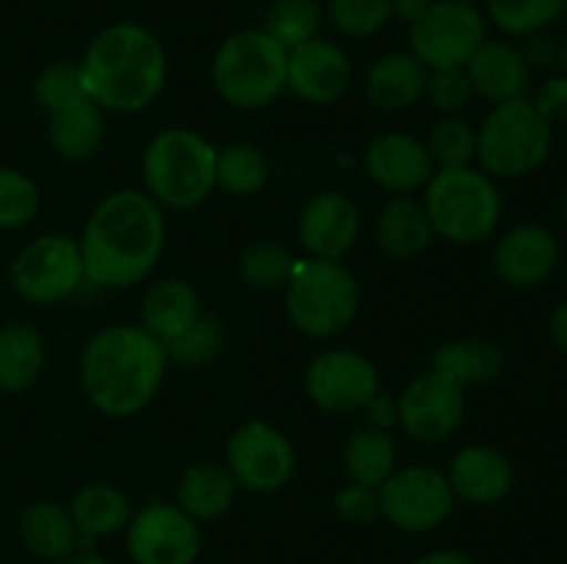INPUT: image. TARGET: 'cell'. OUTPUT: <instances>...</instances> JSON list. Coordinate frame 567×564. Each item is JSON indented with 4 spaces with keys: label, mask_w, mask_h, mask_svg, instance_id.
I'll list each match as a JSON object with an SVG mask.
<instances>
[{
    "label": "cell",
    "mask_w": 567,
    "mask_h": 564,
    "mask_svg": "<svg viewBox=\"0 0 567 564\" xmlns=\"http://www.w3.org/2000/svg\"><path fill=\"white\" fill-rule=\"evenodd\" d=\"M166 241L161 205L138 188L111 191L94 205L81 236L86 282L131 288L147 280Z\"/></svg>",
    "instance_id": "cell-1"
},
{
    "label": "cell",
    "mask_w": 567,
    "mask_h": 564,
    "mask_svg": "<svg viewBox=\"0 0 567 564\" xmlns=\"http://www.w3.org/2000/svg\"><path fill=\"white\" fill-rule=\"evenodd\" d=\"M166 365V346L142 324H111L83 346L81 387L105 418H131L161 390Z\"/></svg>",
    "instance_id": "cell-2"
},
{
    "label": "cell",
    "mask_w": 567,
    "mask_h": 564,
    "mask_svg": "<svg viewBox=\"0 0 567 564\" xmlns=\"http://www.w3.org/2000/svg\"><path fill=\"white\" fill-rule=\"evenodd\" d=\"M78 66L89 97L114 114H138L153 105L169 75L164 42L138 22L103 28Z\"/></svg>",
    "instance_id": "cell-3"
},
{
    "label": "cell",
    "mask_w": 567,
    "mask_h": 564,
    "mask_svg": "<svg viewBox=\"0 0 567 564\" xmlns=\"http://www.w3.org/2000/svg\"><path fill=\"white\" fill-rule=\"evenodd\" d=\"M219 149L192 127H166L155 133L142 155L144 191L169 210H192L216 188Z\"/></svg>",
    "instance_id": "cell-4"
},
{
    "label": "cell",
    "mask_w": 567,
    "mask_h": 564,
    "mask_svg": "<svg viewBox=\"0 0 567 564\" xmlns=\"http://www.w3.org/2000/svg\"><path fill=\"white\" fill-rule=\"evenodd\" d=\"M421 202L435 236L457 247L487 241L502 221V194L493 177L476 166L437 169Z\"/></svg>",
    "instance_id": "cell-5"
},
{
    "label": "cell",
    "mask_w": 567,
    "mask_h": 564,
    "mask_svg": "<svg viewBox=\"0 0 567 564\" xmlns=\"http://www.w3.org/2000/svg\"><path fill=\"white\" fill-rule=\"evenodd\" d=\"M288 50L264 28L236 31L219 44L210 77L225 103L238 111H258L286 88Z\"/></svg>",
    "instance_id": "cell-6"
},
{
    "label": "cell",
    "mask_w": 567,
    "mask_h": 564,
    "mask_svg": "<svg viewBox=\"0 0 567 564\" xmlns=\"http://www.w3.org/2000/svg\"><path fill=\"white\" fill-rule=\"evenodd\" d=\"M360 307V288L341 260H293L286 282V313L302 335L332 337L347 330Z\"/></svg>",
    "instance_id": "cell-7"
},
{
    "label": "cell",
    "mask_w": 567,
    "mask_h": 564,
    "mask_svg": "<svg viewBox=\"0 0 567 564\" xmlns=\"http://www.w3.org/2000/svg\"><path fill=\"white\" fill-rule=\"evenodd\" d=\"M554 144V127L548 125L526 97L493 105L491 114L476 127V160L491 177H526L540 169Z\"/></svg>",
    "instance_id": "cell-8"
},
{
    "label": "cell",
    "mask_w": 567,
    "mask_h": 564,
    "mask_svg": "<svg viewBox=\"0 0 567 564\" xmlns=\"http://www.w3.org/2000/svg\"><path fill=\"white\" fill-rule=\"evenodd\" d=\"M11 288L28 304L50 307L78 293L86 282L81 243L61 232L33 238L11 263Z\"/></svg>",
    "instance_id": "cell-9"
},
{
    "label": "cell",
    "mask_w": 567,
    "mask_h": 564,
    "mask_svg": "<svg viewBox=\"0 0 567 564\" xmlns=\"http://www.w3.org/2000/svg\"><path fill=\"white\" fill-rule=\"evenodd\" d=\"M487 39L480 6L463 0H435L419 22L410 25V53L426 70L465 66Z\"/></svg>",
    "instance_id": "cell-10"
},
{
    "label": "cell",
    "mask_w": 567,
    "mask_h": 564,
    "mask_svg": "<svg viewBox=\"0 0 567 564\" xmlns=\"http://www.w3.org/2000/svg\"><path fill=\"white\" fill-rule=\"evenodd\" d=\"M380 506L382 518L402 531H432L454 509V492L449 484L446 473L430 464H410V468H396L380 487Z\"/></svg>",
    "instance_id": "cell-11"
},
{
    "label": "cell",
    "mask_w": 567,
    "mask_h": 564,
    "mask_svg": "<svg viewBox=\"0 0 567 564\" xmlns=\"http://www.w3.org/2000/svg\"><path fill=\"white\" fill-rule=\"evenodd\" d=\"M225 464L244 490L277 492L291 481L297 457L291 440L277 426L249 420L227 440Z\"/></svg>",
    "instance_id": "cell-12"
},
{
    "label": "cell",
    "mask_w": 567,
    "mask_h": 564,
    "mask_svg": "<svg viewBox=\"0 0 567 564\" xmlns=\"http://www.w3.org/2000/svg\"><path fill=\"white\" fill-rule=\"evenodd\" d=\"M305 393L324 412H363L365 404L380 393V374L377 365L354 348H327L310 359Z\"/></svg>",
    "instance_id": "cell-13"
},
{
    "label": "cell",
    "mask_w": 567,
    "mask_h": 564,
    "mask_svg": "<svg viewBox=\"0 0 567 564\" xmlns=\"http://www.w3.org/2000/svg\"><path fill=\"white\" fill-rule=\"evenodd\" d=\"M125 529L127 553L136 564H194L203 545L197 520L177 503H147Z\"/></svg>",
    "instance_id": "cell-14"
},
{
    "label": "cell",
    "mask_w": 567,
    "mask_h": 564,
    "mask_svg": "<svg viewBox=\"0 0 567 564\" xmlns=\"http://www.w3.org/2000/svg\"><path fill=\"white\" fill-rule=\"evenodd\" d=\"M396 404L404 435L415 442H443L463 424L465 387L430 368L404 387Z\"/></svg>",
    "instance_id": "cell-15"
},
{
    "label": "cell",
    "mask_w": 567,
    "mask_h": 564,
    "mask_svg": "<svg viewBox=\"0 0 567 564\" xmlns=\"http://www.w3.org/2000/svg\"><path fill=\"white\" fill-rule=\"evenodd\" d=\"M352 86V61L341 44L310 39L288 50L286 88L310 105H332Z\"/></svg>",
    "instance_id": "cell-16"
},
{
    "label": "cell",
    "mask_w": 567,
    "mask_h": 564,
    "mask_svg": "<svg viewBox=\"0 0 567 564\" xmlns=\"http://www.w3.org/2000/svg\"><path fill=\"white\" fill-rule=\"evenodd\" d=\"M363 166L371 182L393 197H410L415 191H424L426 182L437 171L426 142L399 130L377 136L365 147Z\"/></svg>",
    "instance_id": "cell-17"
},
{
    "label": "cell",
    "mask_w": 567,
    "mask_h": 564,
    "mask_svg": "<svg viewBox=\"0 0 567 564\" xmlns=\"http://www.w3.org/2000/svg\"><path fill=\"white\" fill-rule=\"evenodd\" d=\"M363 219L360 210L347 194L321 191L299 213L297 236L299 243L310 258L319 260H341L358 243Z\"/></svg>",
    "instance_id": "cell-18"
},
{
    "label": "cell",
    "mask_w": 567,
    "mask_h": 564,
    "mask_svg": "<svg viewBox=\"0 0 567 564\" xmlns=\"http://www.w3.org/2000/svg\"><path fill=\"white\" fill-rule=\"evenodd\" d=\"M559 243L543 224H518L493 247V271L509 288H535L554 274Z\"/></svg>",
    "instance_id": "cell-19"
},
{
    "label": "cell",
    "mask_w": 567,
    "mask_h": 564,
    "mask_svg": "<svg viewBox=\"0 0 567 564\" xmlns=\"http://www.w3.org/2000/svg\"><path fill=\"white\" fill-rule=\"evenodd\" d=\"M454 498L491 506L509 495L515 481L513 462L493 446H465L452 457L446 470Z\"/></svg>",
    "instance_id": "cell-20"
},
{
    "label": "cell",
    "mask_w": 567,
    "mask_h": 564,
    "mask_svg": "<svg viewBox=\"0 0 567 564\" xmlns=\"http://www.w3.org/2000/svg\"><path fill=\"white\" fill-rule=\"evenodd\" d=\"M471 92L498 105L524 97L529 86V66L520 59V50L507 39H485L465 64Z\"/></svg>",
    "instance_id": "cell-21"
},
{
    "label": "cell",
    "mask_w": 567,
    "mask_h": 564,
    "mask_svg": "<svg viewBox=\"0 0 567 564\" xmlns=\"http://www.w3.org/2000/svg\"><path fill=\"white\" fill-rule=\"evenodd\" d=\"M426 77L430 70L410 50H393L365 70L363 88L371 105L385 114H402L424 97Z\"/></svg>",
    "instance_id": "cell-22"
},
{
    "label": "cell",
    "mask_w": 567,
    "mask_h": 564,
    "mask_svg": "<svg viewBox=\"0 0 567 564\" xmlns=\"http://www.w3.org/2000/svg\"><path fill=\"white\" fill-rule=\"evenodd\" d=\"M199 296L192 282L166 276L150 285L142 299V326L161 343H172L186 335L199 318Z\"/></svg>",
    "instance_id": "cell-23"
},
{
    "label": "cell",
    "mask_w": 567,
    "mask_h": 564,
    "mask_svg": "<svg viewBox=\"0 0 567 564\" xmlns=\"http://www.w3.org/2000/svg\"><path fill=\"white\" fill-rule=\"evenodd\" d=\"M377 243L391 260H415L435 238L424 202L413 197H393L380 210L374 224Z\"/></svg>",
    "instance_id": "cell-24"
},
{
    "label": "cell",
    "mask_w": 567,
    "mask_h": 564,
    "mask_svg": "<svg viewBox=\"0 0 567 564\" xmlns=\"http://www.w3.org/2000/svg\"><path fill=\"white\" fill-rule=\"evenodd\" d=\"M50 147L64 160H86L103 147L105 119L103 108L92 97H81L75 103L50 114L48 125Z\"/></svg>",
    "instance_id": "cell-25"
},
{
    "label": "cell",
    "mask_w": 567,
    "mask_h": 564,
    "mask_svg": "<svg viewBox=\"0 0 567 564\" xmlns=\"http://www.w3.org/2000/svg\"><path fill=\"white\" fill-rule=\"evenodd\" d=\"M238 481L227 464L199 462L183 470L177 481V506L194 520H216L233 506Z\"/></svg>",
    "instance_id": "cell-26"
},
{
    "label": "cell",
    "mask_w": 567,
    "mask_h": 564,
    "mask_svg": "<svg viewBox=\"0 0 567 564\" xmlns=\"http://www.w3.org/2000/svg\"><path fill=\"white\" fill-rule=\"evenodd\" d=\"M44 370V341L25 321L0 326V390L17 396L31 390Z\"/></svg>",
    "instance_id": "cell-27"
},
{
    "label": "cell",
    "mask_w": 567,
    "mask_h": 564,
    "mask_svg": "<svg viewBox=\"0 0 567 564\" xmlns=\"http://www.w3.org/2000/svg\"><path fill=\"white\" fill-rule=\"evenodd\" d=\"M432 370L449 376L460 387L491 385L504 370V352L485 337H460L435 348Z\"/></svg>",
    "instance_id": "cell-28"
},
{
    "label": "cell",
    "mask_w": 567,
    "mask_h": 564,
    "mask_svg": "<svg viewBox=\"0 0 567 564\" xmlns=\"http://www.w3.org/2000/svg\"><path fill=\"white\" fill-rule=\"evenodd\" d=\"M20 540L33 556L59 562L66 558L78 545V529L72 523L70 509L59 506L53 501H37L22 512L20 518Z\"/></svg>",
    "instance_id": "cell-29"
},
{
    "label": "cell",
    "mask_w": 567,
    "mask_h": 564,
    "mask_svg": "<svg viewBox=\"0 0 567 564\" xmlns=\"http://www.w3.org/2000/svg\"><path fill=\"white\" fill-rule=\"evenodd\" d=\"M70 514L78 534L111 536L131 523L133 509H131V501H127V495L120 490V487L89 484L72 498Z\"/></svg>",
    "instance_id": "cell-30"
},
{
    "label": "cell",
    "mask_w": 567,
    "mask_h": 564,
    "mask_svg": "<svg viewBox=\"0 0 567 564\" xmlns=\"http://www.w3.org/2000/svg\"><path fill=\"white\" fill-rule=\"evenodd\" d=\"M343 468L349 479L365 487H380L396 470V446L388 431L363 426L343 448Z\"/></svg>",
    "instance_id": "cell-31"
},
{
    "label": "cell",
    "mask_w": 567,
    "mask_h": 564,
    "mask_svg": "<svg viewBox=\"0 0 567 564\" xmlns=\"http://www.w3.org/2000/svg\"><path fill=\"white\" fill-rule=\"evenodd\" d=\"M269 180V160L255 144L233 142L216 153V186L233 197H252Z\"/></svg>",
    "instance_id": "cell-32"
},
{
    "label": "cell",
    "mask_w": 567,
    "mask_h": 564,
    "mask_svg": "<svg viewBox=\"0 0 567 564\" xmlns=\"http://www.w3.org/2000/svg\"><path fill=\"white\" fill-rule=\"evenodd\" d=\"M324 20V6L319 0H275L266 11L264 31L286 50H293L319 36Z\"/></svg>",
    "instance_id": "cell-33"
},
{
    "label": "cell",
    "mask_w": 567,
    "mask_h": 564,
    "mask_svg": "<svg viewBox=\"0 0 567 564\" xmlns=\"http://www.w3.org/2000/svg\"><path fill=\"white\" fill-rule=\"evenodd\" d=\"M487 17L507 36H529L559 22L567 0H485Z\"/></svg>",
    "instance_id": "cell-34"
},
{
    "label": "cell",
    "mask_w": 567,
    "mask_h": 564,
    "mask_svg": "<svg viewBox=\"0 0 567 564\" xmlns=\"http://www.w3.org/2000/svg\"><path fill=\"white\" fill-rule=\"evenodd\" d=\"M293 258L288 247L271 238H260L252 241L241 254H238V274L255 291H277L286 288L288 276H291Z\"/></svg>",
    "instance_id": "cell-35"
},
{
    "label": "cell",
    "mask_w": 567,
    "mask_h": 564,
    "mask_svg": "<svg viewBox=\"0 0 567 564\" xmlns=\"http://www.w3.org/2000/svg\"><path fill=\"white\" fill-rule=\"evenodd\" d=\"M430 147L435 169H465L476 160V127L463 116L449 114L430 133Z\"/></svg>",
    "instance_id": "cell-36"
},
{
    "label": "cell",
    "mask_w": 567,
    "mask_h": 564,
    "mask_svg": "<svg viewBox=\"0 0 567 564\" xmlns=\"http://www.w3.org/2000/svg\"><path fill=\"white\" fill-rule=\"evenodd\" d=\"M324 17L347 39L374 36L393 20L391 0H330Z\"/></svg>",
    "instance_id": "cell-37"
},
{
    "label": "cell",
    "mask_w": 567,
    "mask_h": 564,
    "mask_svg": "<svg viewBox=\"0 0 567 564\" xmlns=\"http://www.w3.org/2000/svg\"><path fill=\"white\" fill-rule=\"evenodd\" d=\"M39 188L25 171L0 166V230H20L39 213Z\"/></svg>",
    "instance_id": "cell-38"
},
{
    "label": "cell",
    "mask_w": 567,
    "mask_h": 564,
    "mask_svg": "<svg viewBox=\"0 0 567 564\" xmlns=\"http://www.w3.org/2000/svg\"><path fill=\"white\" fill-rule=\"evenodd\" d=\"M89 97L81 81V66L75 61H55L48 64L33 81V100L42 105L48 114L75 103V100Z\"/></svg>",
    "instance_id": "cell-39"
},
{
    "label": "cell",
    "mask_w": 567,
    "mask_h": 564,
    "mask_svg": "<svg viewBox=\"0 0 567 564\" xmlns=\"http://www.w3.org/2000/svg\"><path fill=\"white\" fill-rule=\"evenodd\" d=\"M221 348V330L214 318H205L199 315L197 324L181 335L177 341L166 343V354L169 359L183 365H208L210 359H216Z\"/></svg>",
    "instance_id": "cell-40"
},
{
    "label": "cell",
    "mask_w": 567,
    "mask_h": 564,
    "mask_svg": "<svg viewBox=\"0 0 567 564\" xmlns=\"http://www.w3.org/2000/svg\"><path fill=\"white\" fill-rule=\"evenodd\" d=\"M426 97L432 100L437 111L454 114L471 100V83L465 75V66H449V70H430L426 77Z\"/></svg>",
    "instance_id": "cell-41"
},
{
    "label": "cell",
    "mask_w": 567,
    "mask_h": 564,
    "mask_svg": "<svg viewBox=\"0 0 567 564\" xmlns=\"http://www.w3.org/2000/svg\"><path fill=\"white\" fill-rule=\"evenodd\" d=\"M332 503H336L338 518H343L347 523L369 525L382 518L380 492H377V487L358 484V481H349L347 487H341Z\"/></svg>",
    "instance_id": "cell-42"
},
{
    "label": "cell",
    "mask_w": 567,
    "mask_h": 564,
    "mask_svg": "<svg viewBox=\"0 0 567 564\" xmlns=\"http://www.w3.org/2000/svg\"><path fill=\"white\" fill-rule=\"evenodd\" d=\"M559 39L548 31H537L520 42V59L529 70H551L559 64Z\"/></svg>",
    "instance_id": "cell-43"
},
{
    "label": "cell",
    "mask_w": 567,
    "mask_h": 564,
    "mask_svg": "<svg viewBox=\"0 0 567 564\" xmlns=\"http://www.w3.org/2000/svg\"><path fill=\"white\" fill-rule=\"evenodd\" d=\"M535 108L540 111L548 125H565L567 122V75H554L543 83L537 92Z\"/></svg>",
    "instance_id": "cell-44"
},
{
    "label": "cell",
    "mask_w": 567,
    "mask_h": 564,
    "mask_svg": "<svg viewBox=\"0 0 567 564\" xmlns=\"http://www.w3.org/2000/svg\"><path fill=\"white\" fill-rule=\"evenodd\" d=\"M365 426H374V429L388 431L391 426H399V404L396 398L385 396V393H377L369 404L363 407Z\"/></svg>",
    "instance_id": "cell-45"
},
{
    "label": "cell",
    "mask_w": 567,
    "mask_h": 564,
    "mask_svg": "<svg viewBox=\"0 0 567 564\" xmlns=\"http://www.w3.org/2000/svg\"><path fill=\"white\" fill-rule=\"evenodd\" d=\"M432 3H435V0H391V14L396 17V20L413 25V22H419L421 17L430 11Z\"/></svg>",
    "instance_id": "cell-46"
},
{
    "label": "cell",
    "mask_w": 567,
    "mask_h": 564,
    "mask_svg": "<svg viewBox=\"0 0 567 564\" xmlns=\"http://www.w3.org/2000/svg\"><path fill=\"white\" fill-rule=\"evenodd\" d=\"M548 337L557 348L567 352V299L554 307L551 318H548Z\"/></svg>",
    "instance_id": "cell-47"
},
{
    "label": "cell",
    "mask_w": 567,
    "mask_h": 564,
    "mask_svg": "<svg viewBox=\"0 0 567 564\" xmlns=\"http://www.w3.org/2000/svg\"><path fill=\"white\" fill-rule=\"evenodd\" d=\"M413 564H476V562L460 551H435V553H426V556L415 558Z\"/></svg>",
    "instance_id": "cell-48"
},
{
    "label": "cell",
    "mask_w": 567,
    "mask_h": 564,
    "mask_svg": "<svg viewBox=\"0 0 567 564\" xmlns=\"http://www.w3.org/2000/svg\"><path fill=\"white\" fill-rule=\"evenodd\" d=\"M66 564H111V562H105V558L94 556V553H83V556L70 558V562H66Z\"/></svg>",
    "instance_id": "cell-49"
},
{
    "label": "cell",
    "mask_w": 567,
    "mask_h": 564,
    "mask_svg": "<svg viewBox=\"0 0 567 564\" xmlns=\"http://www.w3.org/2000/svg\"><path fill=\"white\" fill-rule=\"evenodd\" d=\"M559 64H563V70L567 75V36L563 39V44H559Z\"/></svg>",
    "instance_id": "cell-50"
},
{
    "label": "cell",
    "mask_w": 567,
    "mask_h": 564,
    "mask_svg": "<svg viewBox=\"0 0 567 564\" xmlns=\"http://www.w3.org/2000/svg\"><path fill=\"white\" fill-rule=\"evenodd\" d=\"M559 210H563V219H565V224H567V191L563 194V205H559Z\"/></svg>",
    "instance_id": "cell-51"
},
{
    "label": "cell",
    "mask_w": 567,
    "mask_h": 564,
    "mask_svg": "<svg viewBox=\"0 0 567 564\" xmlns=\"http://www.w3.org/2000/svg\"><path fill=\"white\" fill-rule=\"evenodd\" d=\"M463 3H474L476 6V3H482V0H463Z\"/></svg>",
    "instance_id": "cell-52"
}]
</instances>
